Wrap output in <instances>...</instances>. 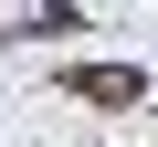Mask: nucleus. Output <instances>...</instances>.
<instances>
[{"mask_svg": "<svg viewBox=\"0 0 158 147\" xmlns=\"http://www.w3.org/2000/svg\"><path fill=\"white\" fill-rule=\"evenodd\" d=\"M63 84L85 95V105H148V74H137V63H74Z\"/></svg>", "mask_w": 158, "mask_h": 147, "instance_id": "1", "label": "nucleus"}, {"mask_svg": "<svg viewBox=\"0 0 158 147\" xmlns=\"http://www.w3.org/2000/svg\"><path fill=\"white\" fill-rule=\"evenodd\" d=\"M42 32H74V0H0V42H42Z\"/></svg>", "mask_w": 158, "mask_h": 147, "instance_id": "2", "label": "nucleus"}]
</instances>
